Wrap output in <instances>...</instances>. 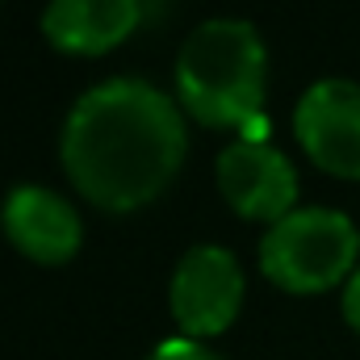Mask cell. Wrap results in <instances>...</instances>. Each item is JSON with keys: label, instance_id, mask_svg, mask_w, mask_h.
<instances>
[{"label": "cell", "instance_id": "6da1fadb", "mask_svg": "<svg viewBox=\"0 0 360 360\" xmlns=\"http://www.w3.org/2000/svg\"><path fill=\"white\" fill-rule=\"evenodd\" d=\"M63 168L92 205L130 214L160 197L184 160V117L147 80H105L63 122Z\"/></svg>", "mask_w": 360, "mask_h": 360}, {"label": "cell", "instance_id": "7a4b0ae2", "mask_svg": "<svg viewBox=\"0 0 360 360\" xmlns=\"http://www.w3.org/2000/svg\"><path fill=\"white\" fill-rule=\"evenodd\" d=\"M264 80H269L264 42H260L256 25H248L239 17L201 21L180 46V105L201 126L231 130V126L256 122L264 109Z\"/></svg>", "mask_w": 360, "mask_h": 360}, {"label": "cell", "instance_id": "3957f363", "mask_svg": "<svg viewBox=\"0 0 360 360\" xmlns=\"http://www.w3.org/2000/svg\"><path fill=\"white\" fill-rule=\"evenodd\" d=\"M360 256V231L352 226L348 214L310 205L293 210L269 226L260 239V269L272 285L289 293H323L335 289L340 281L352 276V264Z\"/></svg>", "mask_w": 360, "mask_h": 360}, {"label": "cell", "instance_id": "277c9868", "mask_svg": "<svg viewBox=\"0 0 360 360\" xmlns=\"http://www.w3.org/2000/svg\"><path fill=\"white\" fill-rule=\"evenodd\" d=\"M172 319L180 323L184 340H210L222 335L239 306H243V269L226 248L197 243L180 256L172 272Z\"/></svg>", "mask_w": 360, "mask_h": 360}, {"label": "cell", "instance_id": "5b68a950", "mask_svg": "<svg viewBox=\"0 0 360 360\" xmlns=\"http://www.w3.org/2000/svg\"><path fill=\"white\" fill-rule=\"evenodd\" d=\"M293 134L306 155L344 180H360V84L319 80L293 109Z\"/></svg>", "mask_w": 360, "mask_h": 360}, {"label": "cell", "instance_id": "8992f818", "mask_svg": "<svg viewBox=\"0 0 360 360\" xmlns=\"http://www.w3.org/2000/svg\"><path fill=\"white\" fill-rule=\"evenodd\" d=\"M218 188L239 218L276 226L281 218L293 214L297 172L276 147L239 139L218 155Z\"/></svg>", "mask_w": 360, "mask_h": 360}, {"label": "cell", "instance_id": "52a82bcc", "mask_svg": "<svg viewBox=\"0 0 360 360\" xmlns=\"http://www.w3.org/2000/svg\"><path fill=\"white\" fill-rule=\"evenodd\" d=\"M4 235L21 256L38 264H63L80 252L84 226L72 201H63L42 184H21L4 201Z\"/></svg>", "mask_w": 360, "mask_h": 360}, {"label": "cell", "instance_id": "ba28073f", "mask_svg": "<svg viewBox=\"0 0 360 360\" xmlns=\"http://www.w3.org/2000/svg\"><path fill=\"white\" fill-rule=\"evenodd\" d=\"M143 21V0H51L42 34L63 55H105Z\"/></svg>", "mask_w": 360, "mask_h": 360}, {"label": "cell", "instance_id": "9c48e42d", "mask_svg": "<svg viewBox=\"0 0 360 360\" xmlns=\"http://www.w3.org/2000/svg\"><path fill=\"white\" fill-rule=\"evenodd\" d=\"M147 360H222V356H214V352L201 348L197 340H168V344H160Z\"/></svg>", "mask_w": 360, "mask_h": 360}, {"label": "cell", "instance_id": "30bf717a", "mask_svg": "<svg viewBox=\"0 0 360 360\" xmlns=\"http://www.w3.org/2000/svg\"><path fill=\"white\" fill-rule=\"evenodd\" d=\"M344 319L352 331H360V269L348 276V289H344Z\"/></svg>", "mask_w": 360, "mask_h": 360}]
</instances>
